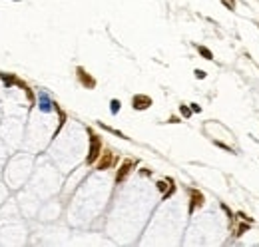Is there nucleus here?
<instances>
[{
  "label": "nucleus",
  "instance_id": "nucleus-1",
  "mask_svg": "<svg viewBox=\"0 0 259 247\" xmlns=\"http://www.w3.org/2000/svg\"><path fill=\"white\" fill-rule=\"evenodd\" d=\"M132 104H134L136 110H146V108L152 106V98H148V96H134V100H132Z\"/></svg>",
  "mask_w": 259,
  "mask_h": 247
},
{
  "label": "nucleus",
  "instance_id": "nucleus-2",
  "mask_svg": "<svg viewBox=\"0 0 259 247\" xmlns=\"http://www.w3.org/2000/svg\"><path fill=\"white\" fill-rule=\"evenodd\" d=\"M98 156H100V140L92 133V148H90V156H88V164H94Z\"/></svg>",
  "mask_w": 259,
  "mask_h": 247
},
{
  "label": "nucleus",
  "instance_id": "nucleus-3",
  "mask_svg": "<svg viewBox=\"0 0 259 247\" xmlns=\"http://www.w3.org/2000/svg\"><path fill=\"white\" fill-rule=\"evenodd\" d=\"M52 106H54V104L50 102V98L42 92V94H40V110L42 112H50V110H52Z\"/></svg>",
  "mask_w": 259,
  "mask_h": 247
},
{
  "label": "nucleus",
  "instance_id": "nucleus-4",
  "mask_svg": "<svg viewBox=\"0 0 259 247\" xmlns=\"http://www.w3.org/2000/svg\"><path fill=\"white\" fill-rule=\"evenodd\" d=\"M130 167H132V161H126L124 165L120 167V173L116 175V181H122V179L126 177V175H128V171H130Z\"/></svg>",
  "mask_w": 259,
  "mask_h": 247
},
{
  "label": "nucleus",
  "instance_id": "nucleus-5",
  "mask_svg": "<svg viewBox=\"0 0 259 247\" xmlns=\"http://www.w3.org/2000/svg\"><path fill=\"white\" fill-rule=\"evenodd\" d=\"M192 195H193V203H192V207H189V211H193L195 205H201L203 203V195L199 193V191H192Z\"/></svg>",
  "mask_w": 259,
  "mask_h": 247
},
{
  "label": "nucleus",
  "instance_id": "nucleus-6",
  "mask_svg": "<svg viewBox=\"0 0 259 247\" xmlns=\"http://www.w3.org/2000/svg\"><path fill=\"white\" fill-rule=\"evenodd\" d=\"M197 52L201 54L205 60H213V54H211V50H207L205 46H197Z\"/></svg>",
  "mask_w": 259,
  "mask_h": 247
},
{
  "label": "nucleus",
  "instance_id": "nucleus-7",
  "mask_svg": "<svg viewBox=\"0 0 259 247\" xmlns=\"http://www.w3.org/2000/svg\"><path fill=\"white\" fill-rule=\"evenodd\" d=\"M78 74H80V78H82V82L86 84V86H90V88L94 86V80H92V78H88L86 74H84V70H82V68H78Z\"/></svg>",
  "mask_w": 259,
  "mask_h": 247
},
{
  "label": "nucleus",
  "instance_id": "nucleus-8",
  "mask_svg": "<svg viewBox=\"0 0 259 247\" xmlns=\"http://www.w3.org/2000/svg\"><path fill=\"white\" fill-rule=\"evenodd\" d=\"M110 110H112V114H118V112H120V102H118V100H112Z\"/></svg>",
  "mask_w": 259,
  "mask_h": 247
},
{
  "label": "nucleus",
  "instance_id": "nucleus-9",
  "mask_svg": "<svg viewBox=\"0 0 259 247\" xmlns=\"http://www.w3.org/2000/svg\"><path fill=\"white\" fill-rule=\"evenodd\" d=\"M221 2L227 10H235V0H221Z\"/></svg>",
  "mask_w": 259,
  "mask_h": 247
},
{
  "label": "nucleus",
  "instance_id": "nucleus-10",
  "mask_svg": "<svg viewBox=\"0 0 259 247\" xmlns=\"http://www.w3.org/2000/svg\"><path fill=\"white\" fill-rule=\"evenodd\" d=\"M180 112H181V116H185V118H189V116H192V112H193V110H189L188 106H181V108H180Z\"/></svg>",
  "mask_w": 259,
  "mask_h": 247
},
{
  "label": "nucleus",
  "instance_id": "nucleus-11",
  "mask_svg": "<svg viewBox=\"0 0 259 247\" xmlns=\"http://www.w3.org/2000/svg\"><path fill=\"white\" fill-rule=\"evenodd\" d=\"M195 78H199V80H203V78H205V72H203V70H195Z\"/></svg>",
  "mask_w": 259,
  "mask_h": 247
},
{
  "label": "nucleus",
  "instance_id": "nucleus-12",
  "mask_svg": "<svg viewBox=\"0 0 259 247\" xmlns=\"http://www.w3.org/2000/svg\"><path fill=\"white\" fill-rule=\"evenodd\" d=\"M192 110H193V112H199V110H201V108H199L197 104H192Z\"/></svg>",
  "mask_w": 259,
  "mask_h": 247
}]
</instances>
